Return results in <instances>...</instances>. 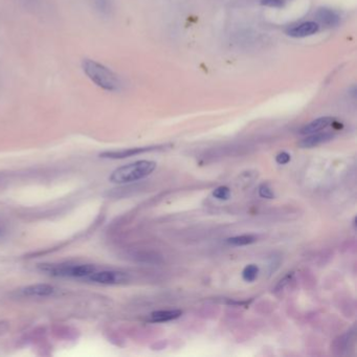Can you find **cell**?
Segmentation results:
<instances>
[{
  "label": "cell",
  "instance_id": "4fadbf2b",
  "mask_svg": "<svg viewBox=\"0 0 357 357\" xmlns=\"http://www.w3.org/2000/svg\"><path fill=\"white\" fill-rule=\"evenodd\" d=\"M259 267L255 264L247 265L242 271V278L246 282H254L259 276Z\"/></svg>",
  "mask_w": 357,
  "mask_h": 357
},
{
  "label": "cell",
  "instance_id": "30bf717a",
  "mask_svg": "<svg viewBox=\"0 0 357 357\" xmlns=\"http://www.w3.org/2000/svg\"><path fill=\"white\" fill-rule=\"evenodd\" d=\"M22 292L29 297H47L55 292V288L49 284H35L23 288Z\"/></svg>",
  "mask_w": 357,
  "mask_h": 357
},
{
  "label": "cell",
  "instance_id": "d6986e66",
  "mask_svg": "<svg viewBox=\"0 0 357 357\" xmlns=\"http://www.w3.org/2000/svg\"><path fill=\"white\" fill-rule=\"evenodd\" d=\"M292 276V275H291ZM291 276L290 275H288L287 277H285L283 280H281V282L279 283V285H278V287H277V290H279V289H283V287H284V285H286L287 283H288V281H289V279L291 278Z\"/></svg>",
  "mask_w": 357,
  "mask_h": 357
},
{
  "label": "cell",
  "instance_id": "7c38bea8",
  "mask_svg": "<svg viewBox=\"0 0 357 357\" xmlns=\"http://www.w3.org/2000/svg\"><path fill=\"white\" fill-rule=\"evenodd\" d=\"M257 241V237L254 235H242V236H236L228 238L226 242L234 246H244L251 244Z\"/></svg>",
  "mask_w": 357,
  "mask_h": 357
},
{
  "label": "cell",
  "instance_id": "6da1fadb",
  "mask_svg": "<svg viewBox=\"0 0 357 357\" xmlns=\"http://www.w3.org/2000/svg\"><path fill=\"white\" fill-rule=\"evenodd\" d=\"M82 69L94 84L107 91H118L122 87L121 80L117 75L97 61L88 58L84 59L82 61Z\"/></svg>",
  "mask_w": 357,
  "mask_h": 357
},
{
  "label": "cell",
  "instance_id": "8992f818",
  "mask_svg": "<svg viewBox=\"0 0 357 357\" xmlns=\"http://www.w3.org/2000/svg\"><path fill=\"white\" fill-rule=\"evenodd\" d=\"M333 137H334V134L331 133V132H321L320 131L317 133L309 134V136H307L306 138L302 139L299 142V146L303 149L318 147V146L324 144V142L331 140Z\"/></svg>",
  "mask_w": 357,
  "mask_h": 357
},
{
  "label": "cell",
  "instance_id": "7a4b0ae2",
  "mask_svg": "<svg viewBox=\"0 0 357 357\" xmlns=\"http://www.w3.org/2000/svg\"><path fill=\"white\" fill-rule=\"evenodd\" d=\"M156 169V162L151 160H138L117 168L112 172L109 180L114 183H130L149 176Z\"/></svg>",
  "mask_w": 357,
  "mask_h": 357
},
{
  "label": "cell",
  "instance_id": "ba28073f",
  "mask_svg": "<svg viewBox=\"0 0 357 357\" xmlns=\"http://www.w3.org/2000/svg\"><path fill=\"white\" fill-rule=\"evenodd\" d=\"M333 121H334V118L330 117V116L319 117V118H317V120H314L309 124H307L306 126H304L301 129V134L309 135V134L320 132V131L324 130L325 128H327L328 126H330L333 123Z\"/></svg>",
  "mask_w": 357,
  "mask_h": 357
},
{
  "label": "cell",
  "instance_id": "52a82bcc",
  "mask_svg": "<svg viewBox=\"0 0 357 357\" xmlns=\"http://www.w3.org/2000/svg\"><path fill=\"white\" fill-rule=\"evenodd\" d=\"M319 30H320V26L318 22L308 21L290 29L288 31V36L292 38H305V37H309L317 34Z\"/></svg>",
  "mask_w": 357,
  "mask_h": 357
},
{
  "label": "cell",
  "instance_id": "277c9868",
  "mask_svg": "<svg viewBox=\"0 0 357 357\" xmlns=\"http://www.w3.org/2000/svg\"><path fill=\"white\" fill-rule=\"evenodd\" d=\"M128 276L125 272L114 271V270H103L94 271L87 277V280L93 283L104 284V285H115L122 284L128 281Z\"/></svg>",
  "mask_w": 357,
  "mask_h": 357
},
{
  "label": "cell",
  "instance_id": "9a60e30c",
  "mask_svg": "<svg viewBox=\"0 0 357 357\" xmlns=\"http://www.w3.org/2000/svg\"><path fill=\"white\" fill-rule=\"evenodd\" d=\"M258 192L262 198H266V199H274L275 198V193L267 183L260 184Z\"/></svg>",
  "mask_w": 357,
  "mask_h": 357
},
{
  "label": "cell",
  "instance_id": "e0dca14e",
  "mask_svg": "<svg viewBox=\"0 0 357 357\" xmlns=\"http://www.w3.org/2000/svg\"><path fill=\"white\" fill-rule=\"evenodd\" d=\"M288 2L289 0H262L261 5L269 8H282Z\"/></svg>",
  "mask_w": 357,
  "mask_h": 357
},
{
  "label": "cell",
  "instance_id": "2e32d148",
  "mask_svg": "<svg viewBox=\"0 0 357 357\" xmlns=\"http://www.w3.org/2000/svg\"><path fill=\"white\" fill-rule=\"evenodd\" d=\"M93 3L97 10L103 14H106L110 11V8H111L110 0H93Z\"/></svg>",
  "mask_w": 357,
  "mask_h": 357
},
{
  "label": "cell",
  "instance_id": "5bb4252c",
  "mask_svg": "<svg viewBox=\"0 0 357 357\" xmlns=\"http://www.w3.org/2000/svg\"><path fill=\"white\" fill-rule=\"evenodd\" d=\"M213 196L218 200H228L230 198V190L225 185H221L214 190Z\"/></svg>",
  "mask_w": 357,
  "mask_h": 357
},
{
  "label": "cell",
  "instance_id": "5b68a950",
  "mask_svg": "<svg viewBox=\"0 0 357 357\" xmlns=\"http://www.w3.org/2000/svg\"><path fill=\"white\" fill-rule=\"evenodd\" d=\"M166 147H169L168 145H159V146H149V147H140V148H131V149H126V150H121V151H109V152H104L101 154V157L104 158H112V159H120V158H126L130 156H134L140 153H146V152H152V151H161L164 150Z\"/></svg>",
  "mask_w": 357,
  "mask_h": 357
},
{
  "label": "cell",
  "instance_id": "8fae6325",
  "mask_svg": "<svg viewBox=\"0 0 357 357\" xmlns=\"http://www.w3.org/2000/svg\"><path fill=\"white\" fill-rule=\"evenodd\" d=\"M182 314L181 310L175 309V310H159L151 313L150 322L153 323H165L180 318Z\"/></svg>",
  "mask_w": 357,
  "mask_h": 357
},
{
  "label": "cell",
  "instance_id": "3957f363",
  "mask_svg": "<svg viewBox=\"0 0 357 357\" xmlns=\"http://www.w3.org/2000/svg\"><path fill=\"white\" fill-rule=\"evenodd\" d=\"M42 270L55 277H69V278H87L89 275L97 270V267L91 264H59V265H45Z\"/></svg>",
  "mask_w": 357,
  "mask_h": 357
},
{
  "label": "cell",
  "instance_id": "9c48e42d",
  "mask_svg": "<svg viewBox=\"0 0 357 357\" xmlns=\"http://www.w3.org/2000/svg\"><path fill=\"white\" fill-rule=\"evenodd\" d=\"M317 18L322 26L326 28L337 27L340 22V16L331 9L322 8L317 12Z\"/></svg>",
  "mask_w": 357,
  "mask_h": 357
},
{
  "label": "cell",
  "instance_id": "ac0fdd59",
  "mask_svg": "<svg viewBox=\"0 0 357 357\" xmlns=\"http://www.w3.org/2000/svg\"><path fill=\"white\" fill-rule=\"evenodd\" d=\"M290 159H291V156L287 152H281L276 156V161L279 164H286L290 161Z\"/></svg>",
  "mask_w": 357,
  "mask_h": 357
}]
</instances>
